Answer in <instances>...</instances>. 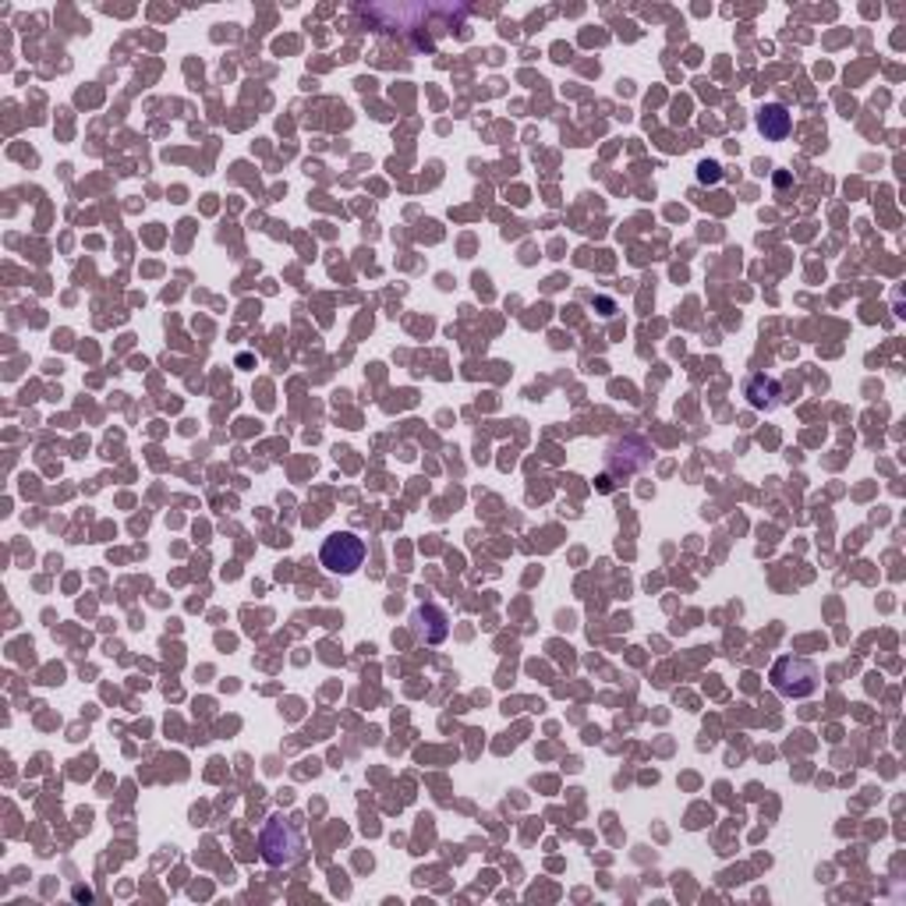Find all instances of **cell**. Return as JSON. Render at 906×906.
<instances>
[{
	"label": "cell",
	"mask_w": 906,
	"mask_h": 906,
	"mask_svg": "<svg viewBox=\"0 0 906 906\" xmlns=\"http://www.w3.org/2000/svg\"><path fill=\"white\" fill-rule=\"evenodd\" d=\"M259 854L269 867H287L301 857V833L295 822L273 815L259 833Z\"/></svg>",
	"instance_id": "obj_1"
},
{
	"label": "cell",
	"mask_w": 906,
	"mask_h": 906,
	"mask_svg": "<svg viewBox=\"0 0 906 906\" xmlns=\"http://www.w3.org/2000/svg\"><path fill=\"white\" fill-rule=\"evenodd\" d=\"M773 687L783 698H812L818 690V666L800 659V655H783L773 666Z\"/></svg>",
	"instance_id": "obj_2"
},
{
	"label": "cell",
	"mask_w": 906,
	"mask_h": 906,
	"mask_svg": "<svg viewBox=\"0 0 906 906\" xmlns=\"http://www.w3.org/2000/svg\"><path fill=\"white\" fill-rule=\"evenodd\" d=\"M322 567L330 574H355L361 564H365V542L351 531H333L330 538L322 542V552H319Z\"/></svg>",
	"instance_id": "obj_3"
},
{
	"label": "cell",
	"mask_w": 906,
	"mask_h": 906,
	"mask_svg": "<svg viewBox=\"0 0 906 906\" xmlns=\"http://www.w3.org/2000/svg\"><path fill=\"white\" fill-rule=\"evenodd\" d=\"M411 630L418 641L439 645L442 638H447V613H442L439 606H418L411 616Z\"/></svg>",
	"instance_id": "obj_4"
},
{
	"label": "cell",
	"mask_w": 906,
	"mask_h": 906,
	"mask_svg": "<svg viewBox=\"0 0 906 906\" xmlns=\"http://www.w3.org/2000/svg\"><path fill=\"white\" fill-rule=\"evenodd\" d=\"M789 110L786 107H779V103H773V107H761V113H758V128H761V135L765 139H786L789 135Z\"/></svg>",
	"instance_id": "obj_5"
}]
</instances>
